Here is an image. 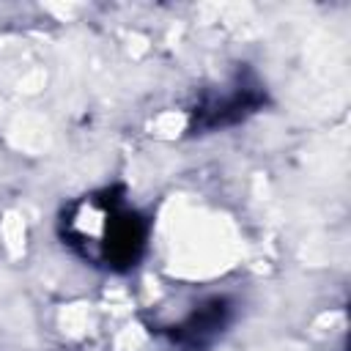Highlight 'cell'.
Masks as SVG:
<instances>
[{
	"label": "cell",
	"mask_w": 351,
	"mask_h": 351,
	"mask_svg": "<svg viewBox=\"0 0 351 351\" xmlns=\"http://www.w3.org/2000/svg\"><path fill=\"white\" fill-rule=\"evenodd\" d=\"M58 233L82 263L110 274H126L148 250L151 222L129 200L123 186H101L63 206Z\"/></svg>",
	"instance_id": "cell-1"
},
{
	"label": "cell",
	"mask_w": 351,
	"mask_h": 351,
	"mask_svg": "<svg viewBox=\"0 0 351 351\" xmlns=\"http://www.w3.org/2000/svg\"><path fill=\"white\" fill-rule=\"evenodd\" d=\"M263 101H266L263 85L250 71H236L228 82L200 93L197 104L189 110V132L203 134L233 126L247 115L258 112Z\"/></svg>",
	"instance_id": "cell-2"
},
{
	"label": "cell",
	"mask_w": 351,
	"mask_h": 351,
	"mask_svg": "<svg viewBox=\"0 0 351 351\" xmlns=\"http://www.w3.org/2000/svg\"><path fill=\"white\" fill-rule=\"evenodd\" d=\"M233 302L228 296H206L192 302L178 318L162 324V335L178 351H208L230 326Z\"/></svg>",
	"instance_id": "cell-3"
}]
</instances>
